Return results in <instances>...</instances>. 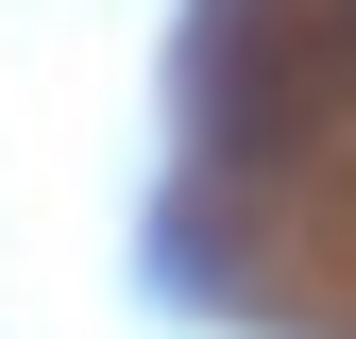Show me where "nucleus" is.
<instances>
[{"mask_svg":"<svg viewBox=\"0 0 356 339\" xmlns=\"http://www.w3.org/2000/svg\"><path fill=\"white\" fill-rule=\"evenodd\" d=\"M339 51H356V0H339Z\"/></svg>","mask_w":356,"mask_h":339,"instance_id":"f257e3e1","label":"nucleus"}]
</instances>
